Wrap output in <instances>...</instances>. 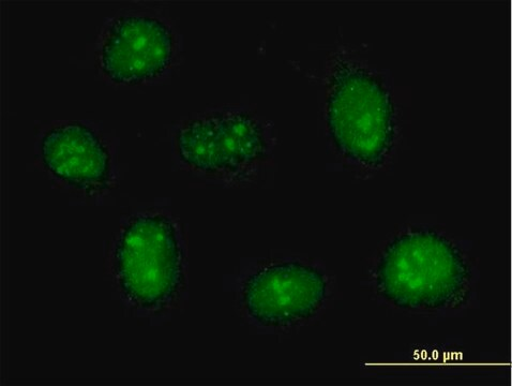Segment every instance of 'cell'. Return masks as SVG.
Returning a JSON list of instances; mask_svg holds the SVG:
<instances>
[{
  "label": "cell",
  "mask_w": 512,
  "mask_h": 386,
  "mask_svg": "<svg viewBox=\"0 0 512 386\" xmlns=\"http://www.w3.org/2000/svg\"><path fill=\"white\" fill-rule=\"evenodd\" d=\"M373 278L386 303L413 314L460 309L475 288L469 257L445 234L426 227L396 235L376 262Z\"/></svg>",
  "instance_id": "obj_1"
},
{
  "label": "cell",
  "mask_w": 512,
  "mask_h": 386,
  "mask_svg": "<svg viewBox=\"0 0 512 386\" xmlns=\"http://www.w3.org/2000/svg\"><path fill=\"white\" fill-rule=\"evenodd\" d=\"M327 128L340 155L366 170L383 167L397 140L396 109L384 80L350 59H339L327 84Z\"/></svg>",
  "instance_id": "obj_2"
},
{
  "label": "cell",
  "mask_w": 512,
  "mask_h": 386,
  "mask_svg": "<svg viewBox=\"0 0 512 386\" xmlns=\"http://www.w3.org/2000/svg\"><path fill=\"white\" fill-rule=\"evenodd\" d=\"M184 257L174 222L162 214L131 218L115 246L120 289L142 309L170 305L184 284Z\"/></svg>",
  "instance_id": "obj_3"
},
{
  "label": "cell",
  "mask_w": 512,
  "mask_h": 386,
  "mask_svg": "<svg viewBox=\"0 0 512 386\" xmlns=\"http://www.w3.org/2000/svg\"><path fill=\"white\" fill-rule=\"evenodd\" d=\"M177 52V37L167 20L149 10L126 9L103 24L96 57L105 79L133 86L164 77Z\"/></svg>",
  "instance_id": "obj_4"
},
{
  "label": "cell",
  "mask_w": 512,
  "mask_h": 386,
  "mask_svg": "<svg viewBox=\"0 0 512 386\" xmlns=\"http://www.w3.org/2000/svg\"><path fill=\"white\" fill-rule=\"evenodd\" d=\"M180 159L208 176L239 180L265 159L268 142L258 118L243 110L209 112L191 118L176 136Z\"/></svg>",
  "instance_id": "obj_5"
},
{
  "label": "cell",
  "mask_w": 512,
  "mask_h": 386,
  "mask_svg": "<svg viewBox=\"0 0 512 386\" xmlns=\"http://www.w3.org/2000/svg\"><path fill=\"white\" fill-rule=\"evenodd\" d=\"M327 298L324 272L297 260L261 267L248 277L243 289L248 315L256 323L274 329L293 328L311 320Z\"/></svg>",
  "instance_id": "obj_6"
},
{
  "label": "cell",
  "mask_w": 512,
  "mask_h": 386,
  "mask_svg": "<svg viewBox=\"0 0 512 386\" xmlns=\"http://www.w3.org/2000/svg\"><path fill=\"white\" fill-rule=\"evenodd\" d=\"M40 156L45 169L74 189L96 195L109 186L108 147L93 128L83 123L54 124L41 138Z\"/></svg>",
  "instance_id": "obj_7"
}]
</instances>
